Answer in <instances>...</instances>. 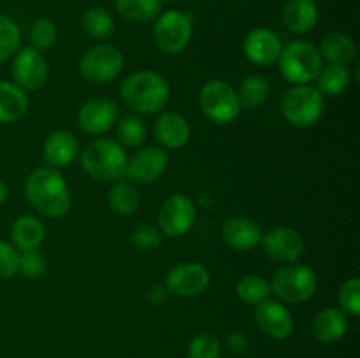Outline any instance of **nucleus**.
I'll return each mask as SVG.
<instances>
[{
	"label": "nucleus",
	"mask_w": 360,
	"mask_h": 358,
	"mask_svg": "<svg viewBox=\"0 0 360 358\" xmlns=\"http://www.w3.org/2000/svg\"><path fill=\"white\" fill-rule=\"evenodd\" d=\"M283 21L294 34H308L319 21L315 0H288L283 9Z\"/></svg>",
	"instance_id": "22"
},
{
	"label": "nucleus",
	"mask_w": 360,
	"mask_h": 358,
	"mask_svg": "<svg viewBox=\"0 0 360 358\" xmlns=\"http://www.w3.org/2000/svg\"><path fill=\"white\" fill-rule=\"evenodd\" d=\"M162 232L158 228H155L153 225H137L132 230V244L136 248L144 249V251H150V249H157L162 244Z\"/></svg>",
	"instance_id": "37"
},
{
	"label": "nucleus",
	"mask_w": 360,
	"mask_h": 358,
	"mask_svg": "<svg viewBox=\"0 0 360 358\" xmlns=\"http://www.w3.org/2000/svg\"><path fill=\"white\" fill-rule=\"evenodd\" d=\"M122 51L112 44H97L88 49L79 60V74L94 84H108L123 70Z\"/></svg>",
	"instance_id": "8"
},
{
	"label": "nucleus",
	"mask_w": 360,
	"mask_h": 358,
	"mask_svg": "<svg viewBox=\"0 0 360 358\" xmlns=\"http://www.w3.org/2000/svg\"><path fill=\"white\" fill-rule=\"evenodd\" d=\"M21 34L18 25L11 18L0 14V63L14 56L20 49Z\"/></svg>",
	"instance_id": "33"
},
{
	"label": "nucleus",
	"mask_w": 360,
	"mask_h": 358,
	"mask_svg": "<svg viewBox=\"0 0 360 358\" xmlns=\"http://www.w3.org/2000/svg\"><path fill=\"white\" fill-rule=\"evenodd\" d=\"M316 83L319 88L316 90L322 95H329V97H336L341 95L350 84V72L347 67L341 65H327L322 67V70L316 76Z\"/></svg>",
	"instance_id": "30"
},
{
	"label": "nucleus",
	"mask_w": 360,
	"mask_h": 358,
	"mask_svg": "<svg viewBox=\"0 0 360 358\" xmlns=\"http://www.w3.org/2000/svg\"><path fill=\"white\" fill-rule=\"evenodd\" d=\"M81 23H83V30L86 32L88 37L95 39V41L109 39L115 32V20L104 7H90L88 11H84Z\"/></svg>",
	"instance_id": "29"
},
{
	"label": "nucleus",
	"mask_w": 360,
	"mask_h": 358,
	"mask_svg": "<svg viewBox=\"0 0 360 358\" xmlns=\"http://www.w3.org/2000/svg\"><path fill=\"white\" fill-rule=\"evenodd\" d=\"M239 98L241 109H255L262 105L269 98L271 86L266 77L262 76H248L239 83V90L236 91Z\"/></svg>",
	"instance_id": "27"
},
{
	"label": "nucleus",
	"mask_w": 360,
	"mask_h": 358,
	"mask_svg": "<svg viewBox=\"0 0 360 358\" xmlns=\"http://www.w3.org/2000/svg\"><path fill=\"white\" fill-rule=\"evenodd\" d=\"M348 319L341 309L326 307L313 318V336L323 344L338 343L347 333Z\"/></svg>",
	"instance_id": "21"
},
{
	"label": "nucleus",
	"mask_w": 360,
	"mask_h": 358,
	"mask_svg": "<svg viewBox=\"0 0 360 358\" xmlns=\"http://www.w3.org/2000/svg\"><path fill=\"white\" fill-rule=\"evenodd\" d=\"M197 207L190 197L176 193L165 199L158 213V227L167 237H181L192 228Z\"/></svg>",
	"instance_id": "11"
},
{
	"label": "nucleus",
	"mask_w": 360,
	"mask_h": 358,
	"mask_svg": "<svg viewBox=\"0 0 360 358\" xmlns=\"http://www.w3.org/2000/svg\"><path fill=\"white\" fill-rule=\"evenodd\" d=\"M323 109H326L323 95L309 84H295L281 100L283 118L297 128H309L315 125L322 118Z\"/></svg>",
	"instance_id": "6"
},
{
	"label": "nucleus",
	"mask_w": 360,
	"mask_h": 358,
	"mask_svg": "<svg viewBox=\"0 0 360 358\" xmlns=\"http://www.w3.org/2000/svg\"><path fill=\"white\" fill-rule=\"evenodd\" d=\"M167 165L169 154L165 153L164 147L146 146L137 151L132 160H129L127 175L132 181L148 185V183H155L157 179H160V175L167 171Z\"/></svg>",
	"instance_id": "15"
},
{
	"label": "nucleus",
	"mask_w": 360,
	"mask_h": 358,
	"mask_svg": "<svg viewBox=\"0 0 360 358\" xmlns=\"http://www.w3.org/2000/svg\"><path fill=\"white\" fill-rule=\"evenodd\" d=\"M123 104L139 114H155L169 100V84L155 70H139L127 77L122 84Z\"/></svg>",
	"instance_id": "2"
},
{
	"label": "nucleus",
	"mask_w": 360,
	"mask_h": 358,
	"mask_svg": "<svg viewBox=\"0 0 360 358\" xmlns=\"http://www.w3.org/2000/svg\"><path fill=\"white\" fill-rule=\"evenodd\" d=\"M44 227L37 218L25 214L14 221L13 228H11V239H13V246L20 253L23 251H35L39 246L44 241Z\"/></svg>",
	"instance_id": "24"
},
{
	"label": "nucleus",
	"mask_w": 360,
	"mask_h": 358,
	"mask_svg": "<svg viewBox=\"0 0 360 358\" xmlns=\"http://www.w3.org/2000/svg\"><path fill=\"white\" fill-rule=\"evenodd\" d=\"M264 249L267 256L278 263H295L304 255V237L290 227H278L262 235Z\"/></svg>",
	"instance_id": "13"
},
{
	"label": "nucleus",
	"mask_w": 360,
	"mask_h": 358,
	"mask_svg": "<svg viewBox=\"0 0 360 358\" xmlns=\"http://www.w3.org/2000/svg\"><path fill=\"white\" fill-rule=\"evenodd\" d=\"M340 305L341 311L348 316L357 318L360 314V279L359 277H350L345 281L340 288Z\"/></svg>",
	"instance_id": "35"
},
{
	"label": "nucleus",
	"mask_w": 360,
	"mask_h": 358,
	"mask_svg": "<svg viewBox=\"0 0 360 358\" xmlns=\"http://www.w3.org/2000/svg\"><path fill=\"white\" fill-rule=\"evenodd\" d=\"M109 206L120 216H130L139 207V192L136 186L129 181H116L109 190Z\"/></svg>",
	"instance_id": "26"
},
{
	"label": "nucleus",
	"mask_w": 360,
	"mask_h": 358,
	"mask_svg": "<svg viewBox=\"0 0 360 358\" xmlns=\"http://www.w3.org/2000/svg\"><path fill=\"white\" fill-rule=\"evenodd\" d=\"M155 137L169 150H179L190 139V125L178 112H162L155 121Z\"/></svg>",
	"instance_id": "20"
},
{
	"label": "nucleus",
	"mask_w": 360,
	"mask_h": 358,
	"mask_svg": "<svg viewBox=\"0 0 360 358\" xmlns=\"http://www.w3.org/2000/svg\"><path fill=\"white\" fill-rule=\"evenodd\" d=\"M319 51L330 65L347 67L357 55V46L350 35L343 32H330L322 37Z\"/></svg>",
	"instance_id": "23"
},
{
	"label": "nucleus",
	"mask_w": 360,
	"mask_h": 358,
	"mask_svg": "<svg viewBox=\"0 0 360 358\" xmlns=\"http://www.w3.org/2000/svg\"><path fill=\"white\" fill-rule=\"evenodd\" d=\"M199 105L202 114L217 125H229L241 112L238 93L224 79H213L200 88Z\"/></svg>",
	"instance_id": "7"
},
{
	"label": "nucleus",
	"mask_w": 360,
	"mask_h": 358,
	"mask_svg": "<svg viewBox=\"0 0 360 358\" xmlns=\"http://www.w3.org/2000/svg\"><path fill=\"white\" fill-rule=\"evenodd\" d=\"M118 119V105L108 97H95L84 102L77 112V123L81 130L91 135L108 132Z\"/></svg>",
	"instance_id": "14"
},
{
	"label": "nucleus",
	"mask_w": 360,
	"mask_h": 358,
	"mask_svg": "<svg viewBox=\"0 0 360 358\" xmlns=\"http://www.w3.org/2000/svg\"><path fill=\"white\" fill-rule=\"evenodd\" d=\"M192 16L183 11L171 9L160 14L153 28V41L160 51L178 55L188 46L192 39Z\"/></svg>",
	"instance_id": "9"
},
{
	"label": "nucleus",
	"mask_w": 360,
	"mask_h": 358,
	"mask_svg": "<svg viewBox=\"0 0 360 358\" xmlns=\"http://www.w3.org/2000/svg\"><path fill=\"white\" fill-rule=\"evenodd\" d=\"M248 337L243 332H238V330L236 332H229L225 336V346H227V350L232 354H243L248 350Z\"/></svg>",
	"instance_id": "40"
},
{
	"label": "nucleus",
	"mask_w": 360,
	"mask_h": 358,
	"mask_svg": "<svg viewBox=\"0 0 360 358\" xmlns=\"http://www.w3.org/2000/svg\"><path fill=\"white\" fill-rule=\"evenodd\" d=\"M271 293L281 302L302 304L315 295L319 279L311 267L301 263H288L274 272L271 279Z\"/></svg>",
	"instance_id": "5"
},
{
	"label": "nucleus",
	"mask_w": 360,
	"mask_h": 358,
	"mask_svg": "<svg viewBox=\"0 0 360 358\" xmlns=\"http://www.w3.org/2000/svg\"><path fill=\"white\" fill-rule=\"evenodd\" d=\"M236 291H238V297L241 298L245 304L257 305L262 300H266V298H269L271 284L267 283L262 276L248 274V276H243L241 279H239Z\"/></svg>",
	"instance_id": "31"
},
{
	"label": "nucleus",
	"mask_w": 360,
	"mask_h": 358,
	"mask_svg": "<svg viewBox=\"0 0 360 358\" xmlns=\"http://www.w3.org/2000/svg\"><path fill=\"white\" fill-rule=\"evenodd\" d=\"M283 49L280 37L274 34L271 28H253L243 42V51L250 62L257 65L269 67L274 65L280 58V53Z\"/></svg>",
	"instance_id": "17"
},
{
	"label": "nucleus",
	"mask_w": 360,
	"mask_h": 358,
	"mask_svg": "<svg viewBox=\"0 0 360 358\" xmlns=\"http://www.w3.org/2000/svg\"><path fill=\"white\" fill-rule=\"evenodd\" d=\"M32 206L48 218H60L69 211L70 192L65 179L56 168L39 167L28 175L25 185Z\"/></svg>",
	"instance_id": "1"
},
{
	"label": "nucleus",
	"mask_w": 360,
	"mask_h": 358,
	"mask_svg": "<svg viewBox=\"0 0 360 358\" xmlns=\"http://www.w3.org/2000/svg\"><path fill=\"white\" fill-rule=\"evenodd\" d=\"M199 204L202 207H210L211 204H213V200H211L210 193H200V195H199Z\"/></svg>",
	"instance_id": "42"
},
{
	"label": "nucleus",
	"mask_w": 360,
	"mask_h": 358,
	"mask_svg": "<svg viewBox=\"0 0 360 358\" xmlns=\"http://www.w3.org/2000/svg\"><path fill=\"white\" fill-rule=\"evenodd\" d=\"M7 195H9V190H7L6 183L0 181V206L7 200Z\"/></svg>",
	"instance_id": "43"
},
{
	"label": "nucleus",
	"mask_w": 360,
	"mask_h": 358,
	"mask_svg": "<svg viewBox=\"0 0 360 358\" xmlns=\"http://www.w3.org/2000/svg\"><path fill=\"white\" fill-rule=\"evenodd\" d=\"M20 270L27 277H41L46 270L44 256L37 249L20 253Z\"/></svg>",
	"instance_id": "39"
},
{
	"label": "nucleus",
	"mask_w": 360,
	"mask_h": 358,
	"mask_svg": "<svg viewBox=\"0 0 360 358\" xmlns=\"http://www.w3.org/2000/svg\"><path fill=\"white\" fill-rule=\"evenodd\" d=\"M42 153H44V160L49 167H67L76 160L77 153H79V142L72 132L56 130L48 135Z\"/></svg>",
	"instance_id": "19"
},
{
	"label": "nucleus",
	"mask_w": 360,
	"mask_h": 358,
	"mask_svg": "<svg viewBox=\"0 0 360 358\" xmlns=\"http://www.w3.org/2000/svg\"><path fill=\"white\" fill-rule=\"evenodd\" d=\"M188 358H220V340L213 333L200 332L190 340L188 350H186Z\"/></svg>",
	"instance_id": "34"
},
{
	"label": "nucleus",
	"mask_w": 360,
	"mask_h": 358,
	"mask_svg": "<svg viewBox=\"0 0 360 358\" xmlns=\"http://www.w3.org/2000/svg\"><path fill=\"white\" fill-rule=\"evenodd\" d=\"M20 272V251L13 244L0 241V281L11 279Z\"/></svg>",
	"instance_id": "38"
},
{
	"label": "nucleus",
	"mask_w": 360,
	"mask_h": 358,
	"mask_svg": "<svg viewBox=\"0 0 360 358\" xmlns=\"http://www.w3.org/2000/svg\"><path fill=\"white\" fill-rule=\"evenodd\" d=\"M255 323L271 339H287L294 332V318L281 302L266 298L255 307Z\"/></svg>",
	"instance_id": "16"
},
{
	"label": "nucleus",
	"mask_w": 360,
	"mask_h": 358,
	"mask_svg": "<svg viewBox=\"0 0 360 358\" xmlns=\"http://www.w3.org/2000/svg\"><path fill=\"white\" fill-rule=\"evenodd\" d=\"M28 97L14 83L0 81V125L16 123L27 114Z\"/></svg>",
	"instance_id": "25"
},
{
	"label": "nucleus",
	"mask_w": 360,
	"mask_h": 358,
	"mask_svg": "<svg viewBox=\"0 0 360 358\" xmlns=\"http://www.w3.org/2000/svg\"><path fill=\"white\" fill-rule=\"evenodd\" d=\"M116 132H118L120 144L129 147H137L144 142V139H146L148 128L139 116L125 114L122 116V119L118 121Z\"/></svg>",
	"instance_id": "32"
},
{
	"label": "nucleus",
	"mask_w": 360,
	"mask_h": 358,
	"mask_svg": "<svg viewBox=\"0 0 360 358\" xmlns=\"http://www.w3.org/2000/svg\"><path fill=\"white\" fill-rule=\"evenodd\" d=\"M221 235L225 244L236 251H252L262 241V230L259 225L245 216L229 218L221 228Z\"/></svg>",
	"instance_id": "18"
},
{
	"label": "nucleus",
	"mask_w": 360,
	"mask_h": 358,
	"mask_svg": "<svg viewBox=\"0 0 360 358\" xmlns=\"http://www.w3.org/2000/svg\"><path fill=\"white\" fill-rule=\"evenodd\" d=\"M49 77V67L35 48H21L13 56V79L23 91L39 90Z\"/></svg>",
	"instance_id": "10"
},
{
	"label": "nucleus",
	"mask_w": 360,
	"mask_h": 358,
	"mask_svg": "<svg viewBox=\"0 0 360 358\" xmlns=\"http://www.w3.org/2000/svg\"><path fill=\"white\" fill-rule=\"evenodd\" d=\"M167 297H169V290L164 286V284H155V286L150 290V293H148V298H150L151 304L155 305L164 304V302L167 300Z\"/></svg>",
	"instance_id": "41"
},
{
	"label": "nucleus",
	"mask_w": 360,
	"mask_h": 358,
	"mask_svg": "<svg viewBox=\"0 0 360 358\" xmlns=\"http://www.w3.org/2000/svg\"><path fill=\"white\" fill-rule=\"evenodd\" d=\"M162 0H116L120 16L134 23H148L160 14Z\"/></svg>",
	"instance_id": "28"
},
{
	"label": "nucleus",
	"mask_w": 360,
	"mask_h": 358,
	"mask_svg": "<svg viewBox=\"0 0 360 358\" xmlns=\"http://www.w3.org/2000/svg\"><path fill=\"white\" fill-rule=\"evenodd\" d=\"M81 165L97 181L116 183L127 175L129 154L116 140L97 139L81 153Z\"/></svg>",
	"instance_id": "3"
},
{
	"label": "nucleus",
	"mask_w": 360,
	"mask_h": 358,
	"mask_svg": "<svg viewBox=\"0 0 360 358\" xmlns=\"http://www.w3.org/2000/svg\"><path fill=\"white\" fill-rule=\"evenodd\" d=\"M280 72L288 83L308 84L316 79L322 70V55L311 42L294 41L285 46L278 58Z\"/></svg>",
	"instance_id": "4"
},
{
	"label": "nucleus",
	"mask_w": 360,
	"mask_h": 358,
	"mask_svg": "<svg viewBox=\"0 0 360 358\" xmlns=\"http://www.w3.org/2000/svg\"><path fill=\"white\" fill-rule=\"evenodd\" d=\"M56 27L49 20H37L30 28V42L35 49H48L56 42Z\"/></svg>",
	"instance_id": "36"
},
{
	"label": "nucleus",
	"mask_w": 360,
	"mask_h": 358,
	"mask_svg": "<svg viewBox=\"0 0 360 358\" xmlns=\"http://www.w3.org/2000/svg\"><path fill=\"white\" fill-rule=\"evenodd\" d=\"M210 286V272L199 262H183L169 270L165 288L178 297H197Z\"/></svg>",
	"instance_id": "12"
}]
</instances>
